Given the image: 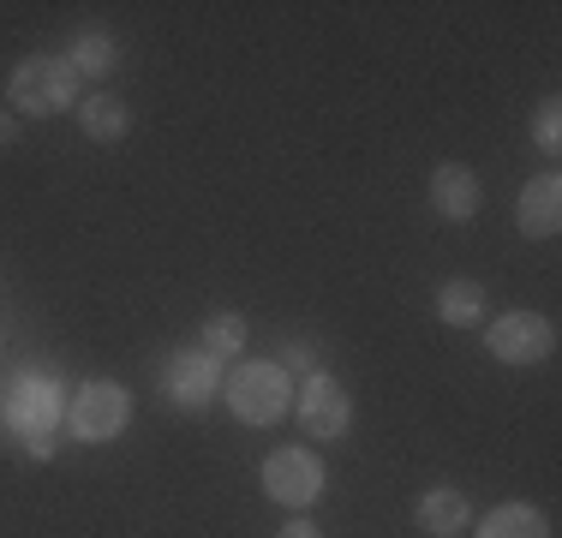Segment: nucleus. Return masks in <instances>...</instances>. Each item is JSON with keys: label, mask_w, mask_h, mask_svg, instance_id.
I'll list each match as a JSON object with an SVG mask.
<instances>
[{"label": "nucleus", "mask_w": 562, "mask_h": 538, "mask_svg": "<svg viewBox=\"0 0 562 538\" xmlns=\"http://www.w3.org/2000/svg\"><path fill=\"white\" fill-rule=\"evenodd\" d=\"M437 317L449 323V329H473L479 317H485V288H479L473 276H454L437 288Z\"/></svg>", "instance_id": "nucleus-13"}, {"label": "nucleus", "mask_w": 562, "mask_h": 538, "mask_svg": "<svg viewBox=\"0 0 562 538\" xmlns=\"http://www.w3.org/2000/svg\"><path fill=\"white\" fill-rule=\"evenodd\" d=\"M222 401L234 407L239 425H258L263 430V425L288 419L293 377H288V366H276V359H239V366L222 377Z\"/></svg>", "instance_id": "nucleus-1"}, {"label": "nucleus", "mask_w": 562, "mask_h": 538, "mask_svg": "<svg viewBox=\"0 0 562 538\" xmlns=\"http://www.w3.org/2000/svg\"><path fill=\"white\" fill-rule=\"evenodd\" d=\"M60 389L55 383H24L19 395H12V407H7V425H12V437L24 442V455H55V425H60Z\"/></svg>", "instance_id": "nucleus-7"}, {"label": "nucleus", "mask_w": 562, "mask_h": 538, "mask_svg": "<svg viewBox=\"0 0 562 538\" xmlns=\"http://www.w3.org/2000/svg\"><path fill=\"white\" fill-rule=\"evenodd\" d=\"M168 395H173V407H204V401L216 395V359L210 354L168 359Z\"/></svg>", "instance_id": "nucleus-11"}, {"label": "nucleus", "mask_w": 562, "mask_h": 538, "mask_svg": "<svg viewBox=\"0 0 562 538\" xmlns=\"http://www.w3.org/2000/svg\"><path fill=\"white\" fill-rule=\"evenodd\" d=\"M431 210L443 222H473L479 215V173L467 161H443L431 168Z\"/></svg>", "instance_id": "nucleus-9"}, {"label": "nucleus", "mask_w": 562, "mask_h": 538, "mask_svg": "<svg viewBox=\"0 0 562 538\" xmlns=\"http://www.w3.org/2000/svg\"><path fill=\"white\" fill-rule=\"evenodd\" d=\"M72 72H90V78L114 72V36H109V31H85V36H78V48H72Z\"/></svg>", "instance_id": "nucleus-16"}, {"label": "nucleus", "mask_w": 562, "mask_h": 538, "mask_svg": "<svg viewBox=\"0 0 562 538\" xmlns=\"http://www.w3.org/2000/svg\"><path fill=\"white\" fill-rule=\"evenodd\" d=\"M532 138H539V150H551V156L562 150V102H557V97L539 108V126H532Z\"/></svg>", "instance_id": "nucleus-17"}, {"label": "nucleus", "mask_w": 562, "mask_h": 538, "mask_svg": "<svg viewBox=\"0 0 562 538\" xmlns=\"http://www.w3.org/2000/svg\"><path fill=\"white\" fill-rule=\"evenodd\" d=\"M78 132H85L90 144H120L126 138V126H132V114H126V102L109 97V90H97V97H78Z\"/></svg>", "instance_id": "nucleus-12"}, {"label": "nucleus", "mask_w": 562, "mask_h": 538, "mask_svg": "<svg viewBox=\"0 0 562 538\" xmlns=\"http://www.w3.org/2000/svg\"><path fill=\"white\" fill-rule=\"evenodd\" d=\"M413 520H419L425 538H461L473 527V508H467V496L454 491V484H431V491L419 496V508H413Z\"/></svg>", "instance_id": "nucleus-10"}, {"label": "nucleus", "mask_w": 562, "mask_h": 538, "mask_svg": "<svg viewBox=\"0 0 562 538\" xmlns=\"http://www.w3.org/2000/svg\"><path fill=\"white\" fill-rule=\"evenodd\" d=\"M479 538H551V520L532 503H497L479 520Z\"/></svg>", "instance_id": "nucleus-14"}, {"label": "nucleus", "mask_w": 562, "mask_h": 538, "mask_svg": "<svg viewBox=\"0 0 562 538\" xmlns=\"http://www.w3.org/2000/svg\"><path fill=\"white\" fill-rule=\"evenodd\" d=\"M7 102L19 114H72L78 108V72L72 60L60 54H31V60L12 66V85H7Z\"/></svg>", "instance_id": "nucleus-2"}, {"label": "nucleus", "mask_w": 562, "mask_h": 538, "mask_svg": "<svg viewBox=\"0 0 562 538\" xmlns=\"http://www.w3.org/2000/svg\"><path fill=\"white\" fill-rule=\"evenodd\" d=\"M515 227L527 239H557L562 227V180L557 173H532L515 198Z\"/></svg>", "instance_id": "nucleus-8"}, {"label": "nucleus", "mask_w": 562, "mask_h": 538, "mask_svg": "<svg viewBox=\"0 0 562 538\" xmlns=\"http://www.w3.org/2000/svg\"><path fill=\"white\" fill-rule=\"evenodd\" d=\"M485 347H491V359H503V366H539V359H551V347H557V323L539 317V312H503V317H491Z\"/></svg>", "instance_id": "nucleus-5"}, {"label": "nucleus", "mask_w": 562, "mask_h": 538, "mask_svg": "<svg viewBox=\"0 0 562 538\" xmlns=\"http://www.w3.org/2000/svg\"><path fill=\"white\" fill-rule=\"evenodd\" d=\"M293 413H300V430L317 442H341L347 425H353V395L336 383L329 371H312L300 389H293Z\"/></svg>", "instance_id": "nucleus-4"}, {"label": "nucleus", "mask_w": 562, "mask_h": 538, "mask_svg": "<svg viewBox=\"0 0 562 538\" xmlns=\"http://www.w3.org/2000/svg\"><path fill=\"white\" fill-rule=\"evenodd\" d=\"M132 419V395L114 383V377H90V383L72 389V407H66V425H72L78 442H114Z\"/></svg>", "instance_id": "nucleus-3"}, {"label": "nucleus", "mask_w": 562, "mask_h": 538, "mask_svg": "<svg viewBox=\"0 0 562 538\" xmlns=\"http://www.w3.org/2000/svg\"><path fill=\"white\" fill-rule=\"evenodd\" d=\"M276 538H324V533H317L312 520H288V527H281Z\"/></svg>", "instance_id": "nucleus-19"}, {"label": "nucleus", "mask_w": 562, "mask_h": 538, "mask_svg": "<svg viewBox=\"0 0 562 538\" xmlns=\"http://www.w3.org/2000/svg\"><path fill=\"white\" fill-rule=\"evenodd\" d=\"M239 347H246V317L239 312H210L204 329H198V354L227 359V354H239Z\"/></svg>", "instance_id": "nucleus-15"}, {"label": "nucleus", "mask_w": 562, "mask_h": 538, "mask_svg": "<svg viewBox=\"0 0 562 538\" xmlns=\"http://www.w3.org/2000/svg\"><path fill=\"white\" fill-rule=\"evenodd\" d=\"M7 144H19V114H7V108H0V150H7Z\"/></svg>", "instance_id": "nucleus-18"}, {"label": "nucleus", "mask_w": 562, "mask_h": 538, "mask_svg": "<svg viewBox=\"0 0 562 538\" xmlns=\"http://www.w3.org/2000/svg\"><path fill=\"white\" fill-rule=\"evenodd\" d=\"M263 496L281 508H312L324 496V461L312 449H276L263 461Z\"/></svg>", "instance_id": "nucleus-6"}]
</instances>
